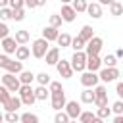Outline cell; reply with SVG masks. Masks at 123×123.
Instances as JSON below:
<instances>
[{"label":"cell","mask_w":123,"mask_h":123,"mask_svg":"<svg viewBox=\"0 0 123 123\" xmlns=\"http://www.w3.org/2000/svg\"><path fill=\"white\" fill-rule=\"evenodd\" d=\"M92 92H94V106L96 108H102V106H108V90H106V86L104 85H96L94 88H92Z\"/></svg>","instance_id":"6da1fadb"},{"label":"cell","mask_w":123,"mask_h":123,"mask_svg":"<svg viewBox=\"0 0 123 123\" xmlns=\"http://www.w3.org/2000/svg\"><path fill=\"white\" fill-rule=\"evenodd\" d=\"M17 92H19V100H21V104H25V106H33V104L37 102V98H35V92H33L31 85H21Z\"/></svg>","instance_id":"7a4b0ae2"},{"label":"cell","mask_w":123,"mask_h":123,"mask_svg":"<svg viewBox=\"0 0 123 123\" xmlns=\"http://www.w3.org/2000/svg\"><path fill=\"white\" fill-rule=\"evenodd\" d=\"M48 46H50V42L48 40H44V38H37V40H33V46H31V52H33V56L35 58H44V54L48 52Z\"/></svg>","instance_id":"3957f363"},{"label":"cell","mask_w":123,"mask_h":123,"mask_svg":"<svg viewBox=\"0 0 123 123\" xmlns=\"http://www.w3.org/2000/svg\"><path fill=\"white\" fill-rule=\"evenodd\" d=\"M2 85L8 88V92H17L19 86H21L19 79H17L15 75H12V73H4V75H2Z\"/></svg>","instance_id":"277c9868"},{"label":"cell","mask_w":123,"mask_h":123,"mask_svg":"<svg viewBox=\"0 0 123 123\" xmlns=\"http://www.w3.org/2000/svg\"><path fill=\"white\" fill-rule=\"evenodd\" d=\"M102 46H104V40H102L100 37H92V38L86 42V46H85V48H86L85 54H86V56H98V52L102 50Z\"/></svg>","instance_id":"5b68a950"},{"label":"cell","mask_w":123,"mask_h":123,"mask_svg":"<svg viewBox=\"0 0 123 123\" xmlns=\"http://www.w3.org/2000/svg\"><path fill=\"white\" fill-rule=\"evenodd\" d=\"M85 63H86V54L85 52H75L73 54V58H71V62H69V65H71V69L73 71H85Z\"/></svg>","instance_id":"8992f818"},{"label":"cell","mask_w":123,"mask_h":123,"mask_svg":"<svg viewBox=\"0 0 123 123\" xmlns=\"http://www.w3.org/2000/svg\"><path fill=\"white\" fill-rule=\"evenodd\" d=\"M117 77H119V69H117V67H104V69H100V73H98V79L104 81V83L117 81Z\"/></svg>","instance_id":"52a82bcc"},{"label":"cell","mask_w":123,"mask_h":123,"mask_svg":"<svg viewBox=\"0 0 123 123\" xmlns=\"http://www.w3.org/2000/svg\"><path fill=\"white\" fill-rule=\"evenodd\" d=\"M63 111L67 113V117H69V119L77 121V117H79V113H81V104H79L77 100L65 102V108H63Z\"/></svg>","instance_id":"ba28073f"},{"label":"cell","mask_w":123,"mask_h":123,"mask_svg":"<svg viewBox=\"0 0 123 123\" xmlns=\"http://www.w3.org/2000/svg\"><path fill=\"white\" fill-rule=\"evenodd\" d=\"M98 73H92V71H85L83 75H81V85L83 86H86V88H94L96 85H98Z\"/></svg>","instance_id":"9c48e42d"},{"label":"cell","mask_w":123,"mask_h":123,"mask_svg":"<svg viewBox=\"0 0 123 123\" xmlns=\"http://www.w3.org/2000/svg\"><path fill=\"white\" fill-rule=\"evenodd\" d=\"M56 69H58V73H60L63 79H71V75H73V69H71V65H69L67 60H58Z\"/></svg>","instance_id":"30bf717a"},{"label":"cell","mask_w":123,"mask_h":123,"mask_svg":"<svg viewBox=\"0 0 123 123\" xmlns=\"http://www.w3.org/2000/svg\"><path fill=\"white\" fill-rule=\"evenodd\" d=\"M50 102H52V108L56 111H62L65 108V92H58V94H50Z\"/></svg>","instance_id":"8fae6325"},{"label":"cell","mask_w":123,"mask_h":123,"mask_svg":"<svg viewBox=\"0 0 123 123\" xmlns=\"http://www.w3.org/2000/svg\"><path fill=\"white\" fill-rule=\"evenodd\" d=\"M100 67H102V60H100L98 56H86V63H85V69H86V71L96 73Z\"/></svg>","instance_id":"7c38bea8"},{"label":"cell","mask_w":123,"mask_h":123,"mask_svg":"<svg viewBox=\"0 0 123 123\" xmlns=\"http://www.w3.org/2000/svg\"><path fill=\"white\" fill-rule=\"evenodd\" d=\"M44 58H46V63H48V65H56L58 60H60V48H58V46L48 48V52L44 54Z\"/></svg>","instance_id":"4fadbf2b"},{"label":"cell","mask_w":123,"mask_h":123,"mask_svg":"<svg viewBox=\"0 0 123 123\" xmlns=\"http://www.w3.org/2000/svg\"><path fill=\"white\" fill-rule=\"evenodd\" d=\"M6 73H12V75H19L21 71H23V63L21 62H17V60H12L10 58V62L6 63Z\"/></svg>","instance_id":"5bb4252c"},{"label":"cell","mask_w":123,"mask_h":123,"mask_svg":"<svg viewBox=\"0 0 123 123\" xmlns=\"http://www.w3.org/2000/svg\"><path fill=\"white\" fill-rule=\"evenodd\" d=\"M75 10L71 8V6H67V4H63L62 6V13H60V17H62V21H67V23H71V21H75Z\"/></svg>","instance_id":"9a60e30c"},{"label":"cell","mask_w":123,"mask_h":123,"mask_svg":"<svg viewBox=\"0 0 123 123\" xmlns=\"http://www.w3.org/2000/svg\"><path fill=\"white\" fill-rule=\"evenodd\" d=\"M15 48H17V42H15L12 37L2 38V50H4L6 56H8V54H15Z\"/></svg>","instance_id":"2e32d148"},{"label":"cell","mask_w":123,"mask_h":123,"mask_svg":"<svg viewBox=\"0 0 123 123\" xmlns=\"http://www.w3.org/2000/svg\"><path fill=\"white\" fill-rule=\"evenodd\" d=\"M86 12H88V15L94 17V19H100V17H102V6H100L98 2L86 4Z\"/></svg>","instance_id":"e0dca14e"},{"label":"cell","mask_w":123,"mask_h":123,"mask_svg":"<svg viewBox=\"0 0 123 123\" xmlns=\"http://www.w3.org/2000/svg\"><path fill=\"white\" fill-rule=\"evenodd\" d=\"M77 37H79V38H81V40L86 44V42H88V40L94 37V29H92L90 25H83V27H81V33H79Z\"/></svg>","instance_id":"ac0fdd59"},{"label":"cell","mask_w":123,"mask_h":123,"mask_svg":"<svg viewBox=\"0 0 123 123\" xmlns=\"http://www.w3.org/2000/svg\"><path fill=\"white\" fill-rule=\"evenodd\" d=\"M58 35H60V31L56 29V27H44V31H42V38L44 40H48V42H52V40H56L58 38Z\"/></svg>","instance_id":"d6986e66"},{"label":"cell","mask_w":123,"mask_h":123,"mask_svg":"<svg viewBox=\"0 0 123 123\" xmlns=\"http://www.w3.org/2000/svg\"><path fill=\"white\" fill-rule=\"evenodd\" d=\"M29 38H31L29 31H25V29H21V31H15V37H13V40L17 42V46H23V44H27V42H29Z\"/></svg>","instance_id":"ffe728a7"},{"label":"cell","mask_w":123,"mask_h":123,"mask_svg":"<svg viewBox=\"0 0 123 123\" xmlns=\"http://www.w3.org/2000/svg\"><path fill=\"white\" fill-rule=\"evenodd\" d=\"M19 106H21L19 96H10V100L4 104V110H6V111H17V110H19Z\"/></svg>","instance_id":"44dd1931"},{"label":"cell","mask_w":123,"mask_h":123,"mask_svg":"<svg viewBox=\"0 0 123 123\" xmlns=\"http://www.w3.org/2000/svg\"><path fill=\"white\" fill-rule=\"evenodd\" d=\"M29 56H31V50H29L27 46H17V48H15V60H17V62H25Z\"/></svg>","instance_id":"7402d4cb"},{"label":"cell","mask_w":123,"mask_h":123,"mask_svg":"<svg viewBox=\"0 0 123 123\" xmlns=\"http://www.w3.org/2000/svg\"><path fill=\"white\" fill-rule=\"evenodd\" d=\"M17 79H19L21 85H31V83L35 81V75H33V71H21Z\"/></svg>","instance_id":"603a6c76"},{"label":"cell","mask_w":123,"mask_h":123,"mask_svg":"<svg viewBox=\"0 0 123 123\" xmlns=\"http://www.w3.org/2000/svg\"><path fill=\"white\" fill-rule=\"evenodd\" d=\"M33 92H35V98L37 100H46L48 96H50V92H48V88L46 86H37V88H33Z\"/></svg>","instance_id":"cb8c5ba5"},{"label":"cell","mask_w":123,"mask_h":123,"mask_svg":"<svg viewBox=\"0 0 123 123\" xmlns=\"http://www.w3.org/2000/svg\"><path fill=\"white\" fill-rule=\"evenodd\" d=\"M19 121L21 123H38V115L37 113H31V111H25L19 115Z\"/></svg>","instance_id":"d4e9b609"},{"label":"cell","mask_w":123,"mask_h":123,"mask_svg":"<svg viewBox=\"0 0 123 123\" xmlns=\"http://www.w3.org/2000/svg\"><path fill=\"white\" fill-rule=\"evenodd\" d=\"M56 42H58V46L67 48V46L71 44V37H69L67 33H60V35H58V38H56Z\"/></svg>","instance_id":"484cf974"},{"label":"cell","mask_w":123,"mask_h":123,"mask_svg":"<svg viewBox=\"0 0 123 123\" xmlns=\"http://www.w3.org/2000/svg\"><path fill=\"white\" fill-rule=\"evenodd\" d=\"M81 102H83V104H92V102H94V92H92V88H85V90L81 92Z\"/></svg>","instance_id":"4316f807"},{"label":"cell","mask_w":123,"mask_h":123,"mask_svg":"<svg viewBox=\"0 0 123 123\" xmlns=\"http://www.w3.org/2000/svg\"><path fill=\"white\" fill-rule=\"evenodd\" d=\"M121 12H123V4H121V2H117V0H115V2H111V4H110V13H111L113 17L121 15Z\"/></svg>","instance_id":"83f0119b"},{"label":"cell","mask_w":123,"mask_h":123,"mask_svg":"<svg viewBox=\"0 0 123 123\" xmlns=\"http://www.w3.org/2000/svg\"><path fill=\"white\" fill-rule=\"evenodd\" d=\"M71 8L75 10V13H81V12H86V0H71Z\"/></svg>","instance_id":"f1b7e54d"},{"label":"cell","mask_w":123,"mask_h":123,"mask_svg":"<svg viewBox=\"0 0 123 123\" xmlns=\"http://www.w3.org/2000/svg\"><path fill=\"white\" fill-rule=\"evenodd\" d=\"M48 92H50V94L63 92V86H62V83H58V81H50V85H48Z\"/></svg>","instance_id":"f546056e"},{"label":"cell","mask_w":123,"mask_h":123,"mask_svg":"<svg viewBox=\"0 0 123 123\" xmlns=\"http://www.w3.org/2000/svg\"><path fill=\"white\" fill-rule=\"evenodd\" d=\"M94 117H96V115H94L92 111H81V113H79V123H92Z\"/></svg>","instance_id":"4dcf8cb0"},{"label":"cell","mask_w":123,"mask_h":123,"mask_svg":"<svg viewBox=\"0 0 123 123\" xmlns=\"http://www.w3.org/2000/svg\"><path fill=\"white\" fill-rule=\"evenodd\" d=\"M75 52H83V48H85V42L79 38V37H75V38H71V44H69Z\"/></svg>","instance_id":"1f68e13d"},{"label":"cell","mask_w":123,"mask_h":123,"mask_svg":"<svg viewBox=\"0 0 123 123\" xmlns=\"http://www.w3.org/2000/svg\"><path fill=\"white\" fill-rule=\"evenodd\" d=\"M35 79L38 81V85H40V86L50 85V75H48V73H44V71H42V73H38V75H35Z\"/></svg>","instance_id":"d6a6232c"},{"label":"cell","mask_w":123,"mask_h":123,"mask_svg":"<svg viewBox=\"0 0 123 123\" xmlns=\"http://www.w3.org/2000/svg\"><path fill=\"white\" fill-rule=\"evenodd\" d=\"M96 117H100V119H108L110 115H111V110L108 108V106H102V108H98V111L94 113Z\"/></svg>","instance_id":"836d02e7"},{"label":"cell","mask_w":123,"mask_h":123,"mask_svg":"<svg viewBox=\"0 0 123 123\" xmlns=\"http://www.w3.org/2000/svg\"><path fill=\"white\" fill-rule=\"evenodd\" d=\"M71 119L67 117V113L62 110V111H56V115H54V123H69Z\"/></svg>","instance_id":"e575fe53"},{"label":"cell","mask_w":123,"mask_h":123,"mask_svg":"<svg viewBox=\"0 0 123 123\" xmlns=\"http://www.w3.org/2000/svg\"><path fill=\"white\" fill-rule=\"evenodd\" d=\"M12 19H15V21H23V19H25V10H23V8L12 10Z\"/></svg>","instance_id":"d590c367"},{"label":"cell","mask_w":123,"mask_h":123,"mask_svg":"<svg viewBox=\"0 0 123 123\" xmlns=\"http://www.w3.org/2000/svg\"><path fill=\"white\" fill-rule=\"evenodd\" d=\"M10 96H12V94L8 92V88H6L4 85H0V104H2V106H4V104L10 100Z\"/></svg>","instance_id":"8d00e7d4"},{"label":"cell","mask_w":123,"mask_h":123,"mask_svg":"<svg viewBox=\"0 0 123 123\" xmlns=\"http://www.w3.org/2000/svg\"><path fill=\"white\" fill-rule=\"evenodd\" d=\"M102 63L106 65V67H115V63H117V60H115V56L113 54H108L104 60H102Z\"/></svg>","instance_id":"74e56055"},{"label":"cell","mask_w":123,"mask_h":123,"mask_svg":"<svg viewBox=\"0 0 123 123\" xmlns=\"http://www.w3.org/2000/svg\"><path fill=\"white\" fill-rule=\"evenodd\" d=\"M110 110H111V111H113L115 115H123V102H121V100L113 102V106H111Z\"/></svg>","instance_id":"f35d334b"},{"label":"cell","mask_w":123,"mask_h":123,"mask_svg":"<svg viewBox=\"0 0 123 123\" xmlns=\"http://www.w3.org/2000/svg\"><path fill=\"white\" fill-rule=\"evenodd\" d=\"M4 121H8V123H17V121H19L17 111H8V113L4 115Z\"/></svg>","instance_id":"ab89813d"},{"label":"cell","mask_w":123,"mask_h":123,"mask_svg":"<svg viewBox=\"0 0 123 123\" xmlns=\"http://www.w3.org/2000/svg\"><path fill=\"white\" fill-rule=\"evenodd\" d=\"M12 19V10L10 8H0V21H8Z\"/></svg>","instance_id":"60d3db41"},{"label":"cell","mask_w":123,"mask_h":123,"mask_svg":"<svg viewBox=\"0 0 123 123\" xmlns=\"http://www.w3.org/2000/svg\"><path fill=\"white\" fill-rule=\"evenodd\" d=\"M62 25V17H60V13H54V15H50V27H60Z\"/></svg>","instance_id":"b9f144b4"},{"label":"cell","mask_w":123,"mask_h":123,"mask_svg":"<svg viewBox=\"0 0 123 123\" xmlns=\"http://www.w3.org/2000/svg\"><path fill=\"white\" fill-rule=\"evenodd\" d=\"M8 35H10V29H8V25H6L4 21H0V40H2V38H6Z\"/></svg>","instance_id":"7bdbcfd3"},{"label":"cell","mask_w":123,"mask_h":123,"mask_svg":"<svg viewBox=\"0 0 123 123\" xmlns=\"http://www.w3.org/2000/svg\"><path fill=\"white\" fill-rule=\"evenodd\" d=\"M8 6H10V10H17V8H23V0H8Z\"/></svg>","instance_id":"ee69618b"},{"label":"cell","mask_w":123,"mask_h":123,"mask_svg":"<svg viewBox=\"0 0 123 123\" xmlns=\"http://www.w3.org/2000/svg\"><path fill=\"white\" fill-rule=\"evenodd\" d=\"M10 62V56H6V54H0V67L4 69L6 67V63Z\"/></svg>","instance_id":"f6af8a7d"},{"label":"cell","mask_w":123,"mask_h":123,"mask_svg":"<svg viewBox=\"0 0 123 123\" xmlns=\"http://www.w3.org/2000/svg\"><path fill=\"white\" fill-rule=\"evenodd\" d=\"M115 92H117V96H123V83H117V86H115Z\"/></svg>","instance_id":"bcb514c9"},{"label":"cell","mask_w":123,"mask_h":123,"mask_svg":"<svg viewBox=\"0 0 123 123\" xmlns=\"http://www.w3.org/2000/svg\"><path fill=\"white\" fill-rule=\"evenodd\" d=\"M23 6H27V8L33 10V8H35V2H33V0H23Z\"/></svg>","instance_id":"7dc6e473"},{"label":"cell","mask_w":123,"mask_h":123,"mask_svg":"<svg viewBox=\"0 0 123 123\" xmlns=\"http://www.w3.org/2000/svg\"><path fill=\"white\" fill-rule=\"evenodd\" d=\"M35 2V8H40V6H46V0H33Z\"/></svg>","instance_id":"c3c4849f"},{"label":"cell","mask_w":123,"mask_h":123,"mask_svg":"<svg viewBox=\"0 0 123 123\" xmlns=\"http://www.w3.org/2000/svg\"><path fill=\"white\" fill-rule=\"evenodd\" d=\"M111 2H115V0H98V4H100V6H110Z\"/></svg>","instance_id":"681fc988"},{"label":"cell","mask_w":123,"mask_h":123,"mask_svg":"<svg viewBox=\"0 0 123 123\" xmlns=\"http://www.w3.org/2000/svg\"><path fill=\"white\" fill-rule=\"evenodd\" d=\"M113 56H115V60H119V58H123V48H119V50H117V52H115Z\"/></svg>","instance_id":"f907efd6"},{"label":"cell","mask_w":123,"mask_h":123,"mask_svg":"<svg viewBox=\"0 0 123 123\" xmlns=\"http://www.w3.org/2000/svg\"><path fill=\"white\" fill-rule=\"evenodd\" d=\"M113 123H123V115H115V119H113Z\"/></svg>","instance_id":"816d5d0a"},{"label":"cell","mask_w":123,"mask_h":123,"mask_svg":"<svg viewBox=\"0 0 123 123\" xmlns=\"http://www.w3.org/2000/svg\"><path fill=\"white\" fill-rule=\"evenodd\" d=\"M0 8H8V0H0Z\"/></svg>","instance_id":"f5cc1de1"},{"label":"cell","mask_w":123,"mask_h":123,"mask_svg":"<svg viewBox=\"0 0 123 123\" xmlns=\"http://www.w3.org/2000/svg\"><path fill=\"white\" fill-rule=\"evenodd\" d=\"M92 123H104V119H100V117H94V119H92Z\"/></svg>","instance_id":"db71d44e"},{"label":"cell","mask_w":123,"mask_h":123,"mask_svg":"<svg viewBox=\"0 0 123 123\" xmlns=\"http://www.w3.org/2000/svg\"><path fill=\"white\" fill-rule=\"evenodd\" d=\"M2 121H4V113L0 111V123H2Z\"/></svg>","instance_id":"11a10c76"},{"label":"cell","mask_w":123,"mask_h":123,"mask_svg":"<svg viewBox=\"0 0 123 123\" xmlns=\"http://www.w3.org/2000/svg\"><path fill=\"white\" fill-rule=\"evenodd\" d=\"M67 2H71V0H62V4H67Z\"/></svg>","instance_id":"9f6ffc18"},{"label":"cell","mask_w":123,"mask_h":123,"mask_svg":"<svg viewBox=\"0 0 123 123\" xmlns=\"http://www.w3.org/2000/svg\"><path fill=\"white\" fill-rule=\"evenodd\" d=\"M69 123H77V121H73V119H71V121H69Z\"/></svg>","instance_id":"6f0895ef"}]
</instances>
